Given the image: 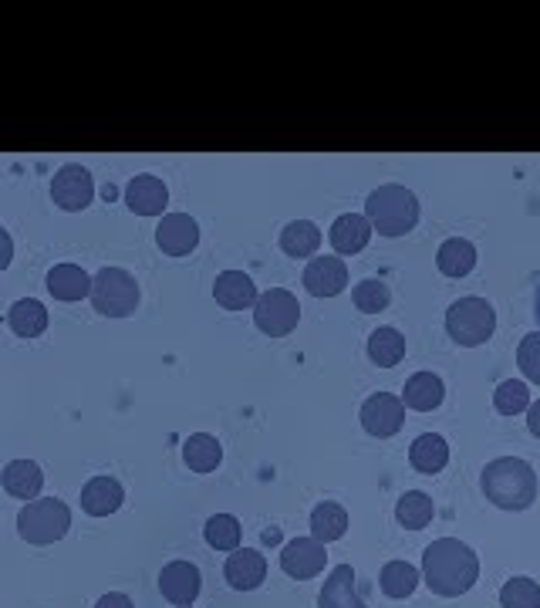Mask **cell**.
Instances as JSON below:
<instances>
[{
	"mask_svg": "<svg viewBox=\"0 0 540 608\" xmlns=\"http://www.w3.org/2000/svg\"><path fill=\"white\" fill-rule=\"evenodd\" d=\"M480 578V558L460 538H439L422 551V581L439 598H460Z\"/></svg>",
	"mask_w": 540,
	"mask_h": 608,
	"instance_id": "obj_1",
	"label": "cell"
},
{
	"mask_svg": "<svg viewBox=\"0 0 540 608\" xmlns=\"http://www.w3.org/2000/svg\"><path fill=\"white\" fill-rule=\"evenodd\" d=\"M483 497L500 510H527L537 500V474L520 457H497L480 477Z\"/></svg>",
	"mask_w": 540,
	"mask_h": 608,
	"instance_id": "obj_2",
	"label": "cell"
},
{
	"mask_svg": "<svg viewBox=\"0 0 540 608\" xmlns=\"http://www.w3.org/2000/svg\"><path fill=\"white\" fill-rule=\"evenodd\" d=\"M366 217H369L372 230H379L382 237H402L419 223V200L412 190L389 183V187H379L369 193Z\"/></svg>",
	"mask_w": 540,
	"mask_h": 608,
	"instance_id": "obj_3",
	"label": "cell"
},
{
	"mask_svg": "<svg viewBox=\"0 0 540 608\" xmlns=\"http://www.w3.org/2000/svg\"><path fill=\"white\" fill-rule=\"evenodd\" d=\"M68 528H71V510L58 497H38L24 504L18 514V535L34 548L58 545L68 535Z\"/></svg>",
	"mask_w": 540,
	"mask_h": 608,
	"instance_id": "obj_4",
	"label": "cell"
},
{
	"mask_svg": "<svg viewBox=\"0 0 540 608\" xmlns=\"http://www.w3.org/2000/svg\"><path fill=\"white\" fill-rule=\"evenodd\" d=\"M497 328V311L487 298H460L446 311V331L463 349H477Z\"/></svg>",
	"mask_w": 540,
	"mask_h": 608,
	"instance_id": "obj_5",
	"label": "cell"
},
{
	"mask_svg": "<svg viewBox=\"0 0 540 608\" xmlns=\"http://www.w3.org/2000/svg\"><path fill=\"white\" fill-rule=\"evenodd\" d=\"M92 308L106 318H129L139 308V285L126 268H102L92 278Z\"/></svg>",
	"mask_w": 540,
	"mask_h": 608,
	"instance_id": "obj_6",
	"label": "cell"
},
{
	"mask_svg": "<svg viewBox=\"0 0 540 608\" xmlns=\"http://www.w3.org/2000/svg\"><path fill=\"white\" fill-rule=\"evenodd\" d=\"M301 321V305L291 291L284 288H270L263 295H257L253 305V325L267 335V338H288Z\"/></svg>",
	"mask_w": 540,
	"mask_h": 608,
	"instance_id": "obj_7",
	"label": "cell"
},
{
	"mask_svg": "<svg viewBox=\"0 0 540 608\" xmlns=\"http://www.w3.org/2000/svg\"><path fill=\"white\" fill-rule=\"evenodd\" d=\"M96 197V183H92V172H88L84 166L78 162H68L54 172V180H51V200L68 210V213H78L84 210L88 203H92Z\"/></svg>",
	"mask_w": 540,
	"mask_h": 608,
	"instance_id": "obj_8",
	"label": "cell"
},
{
	"mask_svg": "<svg viewBox=\"0 0 540 608\" xmlns=\"http://www.w3.org/2000/svg\"><path fill=\"white\" fill-rule=\"evenodd\" d=\"M159 591L169 605L176 608H190L200 591H203V575L193 561H169L159 571Z\"/></svg>",
	"mask_w": 540,
	"mask_h": 608,
	"instance_id": "obj_9",
	"label": "cell"
},
{
	"mask_svg": "<svg viewBox=\"0 0 540 608\" xmlns=\"http://www.w3.org/2000/svg\"><path fill=\"white\" fill-rule=\"evenodd\" d=\"M362 426H366L369 437H376V440L396 437V432L406 426V406H402V399L392 396V392L369 396L366 406H362Z\"/></svg>",
	"mask_w": 540,
	"mask_h": 608,
	"instance_id": "obj_10",
	"label": "cell"
},
{
	"mask_svg": "<svg viewBox=\"0 0 540 608\" xmlns=\"http://www.w3.org/2000/svg\"><path fill=\"white\" fill-rule=\"evenodd\" d=\"M328 565V551L321 541L314 538H294L284 545L281 551V568L288 578H298V581H308V578H318Z\"/></svg>",
	"mask_w": 540,
	"mask_h": 608,
	"instance_id": "obj_11",
	"label": "cell"
},
{
	"mask_svg": "<svg viewBox=\"0 0 540 608\" xmlns=\"http://www.w3.org/2000/svg\"><path fill=\"white\" fill-rule=\"evenodd\" d=\"M156 243L169 257H187L200 243V223L190 213H166L156 227Z\"/></svg>",
	"mask_w": 540,
	"mask_h": 608,
	"instance_id": "obj_12",
	"label": "cell"
},
{
	"mask_svg": "<svg viewBox=\"0 0 540 608\" xmlns=\"http://www.w3.org/2000/svg\"><path fill=\"white\" fill-rule=\"evenodd\" d=\"M304 288L314 298H338L348 288V268L341 257H314L304 268Z\"/></svg>",
	"mask_w": 540,
	"mask_h": 608,
	"instance_id": "obj_13",
	"label": "cell"
},
{
	"mask_svg": "<svg viewBox=\"0 0 540 608\" xmlns=\"http://www.w3.org/2000/svg\"><path fill=\"white\" fill-rule=\"evenodd\" d=\"M223 578L233 591H253L267 578V558L253 548H237L223 565Z\"/></svg>",
	"mask_w": 540,
	"mask_h": 608,
	"instance_id": "obj_14",
	"label": "cell"
},
{
	"mask_svg": "<svg viewBox=\"0 0 540 608\" xmlns=\"http://www.w3.org/2000/svg\"><path fill=\"white\" fill-rule=\"evenodd\" d=\"M126 504V487L116 477H92L81 487V510L88 517H112Z\"/></svg>",
	"mask_w": 540,
	"mask_h": 608,
	"instance_id": "obj_15",
	"label": "cell"
},
{
	"mask_svg": "<svg viewBox=\"0 0 540 608\" xmlns=\"http://www.w3.org/2000/svg\"><path fill=\"white\" fill-rule=\"evenodd\" d=\"M318 608H369L366 598L358 595V581H354L351 565L331 568V575L324 578V588L318 595Z\"/></svg>",
	"mask_w": 540,
	"mask_h": 608,
	"instance_id": "obj_16",
	"label": "cell"
},
{
	"mask_svg": "<svg viewBox=\"0 0 540 608\" xmlns=\"http://www.w3.org/2000/svg\"><path fill=\"white\" fill-rule=\"evenodd\" d=\"M166 203H169V190L152 172H142V177H136L126 187V207L139 217H162Z\"/></svg>",
	"mask_w": 540,
	"mask_h": 608,
	"instance_id": "obj_17",
	"label": "cell"
},
{
	"mask_svg": "<svg viewBox=\"0 0 540 608\" xmlns=\"http://www.w3.org/2000/svg\"><path fill=\"white\" fill-rule=\"evenodd\" d=\"M48 295L54 301H81V298H92V275L78 265H58L48 271L44 278Z\"/></svg>",
	"mask_w": 540,
	"mask_h": 608,
	"instance_id": "obj_18",
	"label": "cell"
},
{
	"mask_svg": "<svg viewBox=\"0 0 540 608\" xmlns=\"http://www.w3.org/2000/svg\"><path fill=\"white\" fill-rule=\"evenodd\" d=\"M328 237H331V247H334L338 253L351 257V253H358V250H366V247H369V240H372V223H369V217H362V213H341V217L331 223Z\"/></svg>",
	"mask_w": 540,
	"mask_h": 608,
	"instance_id": "obj_19",
	"label": "cell"
},
{
	"mask_svg": "<svg viewBox=\"0 0 540 608\" xmlns=\"http://www.w3.org/2000/svg\"><path fill=\"white\" fill-rule=\"evenodd\" d=\"M213 298L227 311H243V308H253L257 305V285L243 271H223L213 281Z\"/></svg>",
	"mask_w": 540,
	"mask_h": 608,
	"instance_id": "obj_20",
	"label": "cell"
},
{
	"mask_svg": "<svg viewBox=\"0 0 540 608\" xmlns=\"http://www.w3.org/2000/svg\"><path fill=\"white\" fill-rule=\"evenodd\" d=\"M0 484H4V490L24 504L38 500L41 487H44V474L34 460H11L4 467V474H0Z\"/></svg>",
	"mask_w": 540,
	"mask_h": 608,
	"instance_id": "obj_21",
	"label": "cell"
},
{
	"mask_svg": "<svg viewBox=\"0 0 540 608\" xmlns=\"http://www.w3.org/2000/svg\"><path fill=\"white\" fill-rule=\"evenodd\" d=\"M402 406L406 409H416V412H432V409H439L442 406V399H446V386H442V379L436 376V372H416L409 382H406V389H402Z\"/></svg>",
	"mask_w": 540,
	"mask_h": 608,
	"instance_id": "obj_22",
	"label": "cell"
},
{
	"mask_svg": "<svg viewBox=\"0 0 540 608\" xmlns=\"http://www.w3.org/2000/svg\"><path fill=\"white\" fill-rule=\"evenodd\" d=\"M436 265L446 278H467L477 268V247L467 237H449L436 253Z\"/></svg>",
	"mask_w": 540,
	"mask_h": 608,
	"instance_id": "obj_23",
	"label": "cell"
},
{
	"mask_svg": "<svg viewBox=\"0 0 540 608\" xmlns=\"http://www.w3.org/2000/svg\"><path fill=\"white\" fill-rule=\"evenodd\" d=\"M409 464L419 474L432 477L449 464V443L439 437V432H422V437H416L412 447H409Z\"/></svg>",
	"mask_w": 540,
	"mask_h": 608,
	"instance_id": "obj_24",
	"label": "cell"
},
{
	"mask_svg": "<svg viewBox=\"0 0 540 608\" xmlns=\"http://www.w3.org/2000/svg\"><path fill=\"white\" fill-rule=\"evenodd\" d=\"M348 535V510L334 500H324L311 510V538L321 545L341 541Z\"/></svg>",
	"mask_w": 540,
	"mask_h": 608,
	"instance_id": "obj_25",
	"label": "cell"
},
{
	"mask_svg": "<svg viewBox=\"0 0 540 608\" xmlns=\"http://www.w3.org/2000/svg\"><path fill=\"white\" fill-rule=\"evenodd\" d=\"M223 460V447L210 432H193V437L183 443V464L193 474H213Z\"/></svg>",
	"mask_w": 540,
	"mask_h": 608,
	"instance_id": "obj_26",
	"label": "cell"
},
{
	"mask_svg": "<svg viewBox=\"0 0 540 608\" xmlns=\"http://www.w3.org/2000/svg\"><path fill=\"white\" fill-rule=\"evenodd\" d=\"M369 359L379 366V369H392L406 359V335L399 328H376L369 335Z\"/></svg>",
	"mask_w": 540,
	"mask_h": 608,
	"instance_id": "obj_27",
	"label": "cell"
},
{
	"mask_svg": "<svg viewBox=\"0 0 540 608\" xmlns=\"http://www.w3.org/2000/svg\"><path fill=\"white\" fill-rule=\"evenodd\" d=\"M436 517V504H432V497L429 494H422V490H409V494H402L399 497V504H396V520L406 528V531H422V528H429V520Z\"/></svg>",
	"mask_w": 540,
	"mask_h": 608,
	"instance_id": "obj_28",
	"label": "cell"
},
{
	"mask_svg": "<svg viewBox=\"0 0 540 608\" xmlns=\"http://www.w3.org/2000/svg\"><path fill=\"white\" fill-rule=\"evenodd\" d=\"M8 325H11V331H14L18 338H38V335H44V328H48V311H44L41 301L21 298V301L11 305Z\"/></svg>",
	"mask_w": 540,
	"mask_h": 608,
	"instance_id": "obj_29",
	"label": "cell"
},
{
	"mask_svg": "<svg viewBox=\"0 0 540 608\" xmlns=\"http://www.w3.org/2000/svg\"><path fill=\"white\" fill-rule=\"evenodd\" d=\"M321 247V230L311 220H294L281 230V250L288 257H311Z\"/></svg>",
	"mask_w": 540,
	"mask_h": 608,
	"instance_id": "obj_30",
	"label": "cell"
},
{
	"mask_svg": "<svg viewBox=\"0 0 540 608\" xmlns=\"http://www.w3.org/2000/svg\"><path fill=\"white\" fill-rule=\"evenodd\" d=\"M419 571L409 561H389L379 575V585L389 598H412V591L419 588Z\"/></svg>",
	"mask_w": 540,
	"mask_h": 608,
	"instance_id": "obj_31",
	"label": "cell"
},
{
	"mask_svg": "<svg viewBox=\"0 0 540 608\" xmlns=\"http://www.w3.org/2000/svg\"><path fill=\"white\" fill-rule=\"evenodd\" d=\"M240 520L233 514H213L203 528V538L213 551H237L240 548Z\"/></svg>",
	"mask_w": 540,
	"mask_h": 608,
	"instance_id": "obj_32",
	"label": "cell"
},
{
	"mask_svg": "<svg viewBox=\"0 0 540 608\" xmlns=\"http://www.w3.org/2000/svg\"><path fill=\"white\" fill-rule=\"evenodd\" d=\"M351 301H354V308H358V311H366V315H379V311H386V308H389L392 291H389V285H386V281L369 278V281H362V285H354Z\"/></svg>",
	"mask_w": 540,
	"mask_h": 608,
	"instance_id": "obj_33",
	"label": "cell"
},
{
	"mask_svg": "<svg viewBox=\"0 0 540 608\" xmlns=\"http://www.w3.org/2000/svg\"><path fill=\"white\" fill-rule=\"evenodd\" d=\"M503 608H540V585L533 578H510L500 588Z\"/></svg>",
	"mask_w": 540,
	"mask_h": 608,
	"instance_id": "obj_34",
	"label": "cell"
},
{
	"mask_svg": "<svg viewBox=\"0 0 540 608\" xmlns=\"http://www.w3.org/2000/svg\"><path fill=\"white\" fill-rule=\"evenodd\" d=\"M493 406L500 416H517V412H527L530 409V389L517 379H507L497 386L493 392Z\"/></svg>",
	"mask_w": 540,
	"mask_h": 608,
	"instance_id": "obj_35",
	"label": "cell"
},
{
	"mask_svg": "<svg viewBox=\"0 0 540 608\" xmlns=\"http://www.w3.org/2000/svg\"><path fill=\"white\" fill-rule=\"evenodd\" d=\"M517 366H520V372H523L533 386H540V331L523 335L520 349H517Z\"/></svg>",
	"mask_w": 540,
	"mask_h": 608,
	"instance_id": "obj_36",
	"label": "cell"
},
{
	"mask_svg": "<svg viewBox=\"0 0 540 608\" xmlns=\"http://www.w3.org/2000/svg\"><path fill=\"white\" fill-rule=\"evenodd\" d=\"M11 260H14V240L4 227H0V271H8Z\"/></svg>",
	"mask_w": 540,
	"mask_h": 608,
	"instance_id": "obj_37",
	"label": "cell"
},
{
	"mask_svg": "<svg viewBox=\"0 0 540 608\" xmlns=\"http://www.w3.org/2000/svg\"><path fill=\"white\" fill-rule=\"evenodd\" d=\"M96 608H136V605H132V598H129V595H122V591H109V595H102V598L96 601Z\"/></svg>",
	"mask_w": 540,
	"mask_h": 608,
	"instance_id": "obj_38",
	"label": "cell"
},
{
	"mask_svg": "<svg viewBox=\"0 0 540 608\" xmlns=\"http://www.w3.org/2000/svg\"><path fill=\"white\" fill-rule=\"evenodd\" d=\"M527 429H530V437L540 440V399L530 402V409H527Z\"/></svg>",
	"mask_w": 540,
	"mask_h": 608,
	"instance_id": "obj_39",
	"label": "cell"
},
{
	"mask_svg": "<svg viewBox=\"0 0 540 608\" xmlns=\"http://www.w3.org/2000/svg\"><path fill=\"white\" fill-rule=\"evenodd\" d=\"M533 315H537V321H540V291H537V311H533Z\"/></svg>",
	"mask_w": 540,
	"mask_h": 608,
	"instance_id": "obj_40",
	"label": "cell"
},
{
	"mask_svg": "<svg viewBox=\"0 0 540 608\" xmlns=\"http://www.w3.org/2000/svg\"><path fill=\"white\" fill-rule=\"evenodd\" d=\"M190 608H193V605H190Z\"/></svg>",
	"mask_w": 540,
	"mask_h": 608,
	"instance_id": "obj_41",
	"label": "cell"
}]
</instances>
